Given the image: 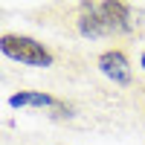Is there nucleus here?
I'll return each mask as SVG.
<instances>
[{
  "mask_svg": "<svg viewBox=\"0 0 145 145\" xmlns=\"http://www.w3.org/2000/svg\"><path fill=\"white\" fill-rule=\"evenodd\" d=\"M58 99L50 93H35V90H20L9 96V107H55Z\"/></svg>",
  "mask_w": 145,
  "mask_h": 145,
  "instance_id": "20e7f679",
  "label": "nucleus"
},
{
  "mask_svg": "<svg viewBox=\"0 0 145 145\" xmlns=\"http://www.w3.org/2000/svg\"><path fill=\"white\" fill-rule=\"evenodd\" d=\"M99 70L116 84H131V64L122 50H107L99 55Z\"/></svg>",
  "mask_w": 145,
  "mask_h": 145,
  "instance_id": "7ed1b4c3",
  "label": "nucleus"
},
{
  "mask_svg": "<svg viewBox=\"0 0 145 145\" xmlns=\"http://www.w3.org/2000/svg\"><path fill=\"white\" fill-rule=\"evenodd\" d=\"M0 50L12 61H20V64H29V67H52V52L44 44H38L35 38H29V35L6 32L0 38Z\"/></svg>",
  "mask_w": 145,
  "mask_h": 145,
  "instance_id": "f257e3e1",
  "label": "nucleus"
},
{
  "mask_svg": "<svg viewBox=\"0 0 145 145\" xmlns=\"http://www.w3.org/2000/svg\"><path fill=\"white\" fill-rule=\"evenodd\" d=\"M139 64H142V70H145V52H142V58H139Z\"/></svg>",
  "mask_w": 145,
  "mask_h": 145,
  "instance_id": "423d86ee",
  "label": "nucleus"
},
{
  "mask_svg": "<svg viewBox=\"0 0 145 145\" xmlns=\"http://www.w3.org/2000/svg\"><path fill=\"white\" fill-rule=\"evenodd\" d=\"M90 9L99 15L107 32H125L131 29V9L125 3H90Z\"/></svg>",
  "mask_w": 145,
  "mask_h": 145,
  "instance_id": "f03ea898",
  "label": "nucleus"
},
{
  "mask_svg": "<svg viewBox=\"0 0 145 145\" xmlns=\"http://www.w3.org/2000/svg\"><path fill=\"white\" fill-rule=\"evenodd\" d=\"M78 32L84 35V38H102V35H107L105 23H102V20H99V15L90 9V3L84 6V15L78 18Z\"/></svg>",
  "mask_w": 145,
  "mask_h": 145,
  "instance_id": "39448f33",
  "label": "nucleus"
}]
</instances>
